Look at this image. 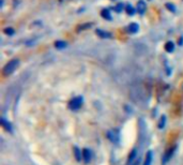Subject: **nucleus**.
<instances>
[{
    "mask_svg": "<svg viewBox=\"0 0 183 165\" xmlns=\"http://www.w3.org/2000/svg\"><path fill=\"white\" fill-rule=\"evenodd\" d=\"M18 63H20V61H18L17 59H13V60H11V61H9L5 66V68H3L2 74L5 75V76H8V75L12 74L13 72L16 70V68L18 67Z\"/></svg>",
    "mask_w": 183,
    "mask_h": 165,
    "instance_id": "f257e3e1",
    "label": "nucleus"
},
{
    "mask_svg": "<svg viewBox=\"0 0 183 165\" xmlns=\"http://www.w3.org/2000/svg\"><path fill=\"white\" fill-rule=\"evenodd\" d=\"M81 104H83V98L81 96H77V98L72 99L70 103H69V107L72 109V111H76V109L81 108Z\"/></svg>",
    "mask_w": 183,
    "mask_h": 165,
    "instance_id": "f03ea898",
    "label": "nucleus"
},
{
    "mask_svg": "<svg viewBox=\"0 0 183 165\" xmlns=\"http://www.w3.org/2000/svg\"><path fill=\"white\" fill-rule=\"evenodd\" d=\"M139 161L137 159V152L136 150H133L132 153L130 154L129 157V162H127V165H138Z\"/></svg>",
    "mask_w": 183,
    "mask_h": 165,
    "instance_id": "7ed1b4c3",
    "label": "nucleus"
},
{
    "mask_svg": "<svg viewBox=\"0 0 183 165\" xmlns=\"http://www.w3.org/2000/svg\"><path fill=\"white\" fill-rule=\"evenodd\" d=\"M136 11L138 14L142 15L145 12H146V2L144 0H139L137 2V7H136Z\"/></svg>",
    "mask_w": 183,
    "mask_h": 165,
    "instance_id": "20e7f679",
    "label": "nucleus"
},
{
    "mask_svg": "<svg viewBox=\"0 0 183 165\" xmlns=\"http://www.w3.org/2000/svg\"><path fill=\"white\" fill-rule=\"evenodd\" d=\"M175 149H176V147L170 148V149H168V150L166 151V153H165V155H164V159H163V160H164L163 164H166V163L170 160V158L172 157V154H173V151H175Z\"/></svg>",
    "mask_w": 183,
    "mask_h": 165,
    "instance_id": "39448f33",
    "label": "nucleus"
},
{
    "mask_svg": "<svg viewBox=\"0 0 183 165\" xmlns=\"http://www.w3.org/2000/svg\"><path fill=\"white\" fill-rule=\"evenodd\" d=\"M108 137L111 142H115L117 143L118 142V138H119V134H118V131L117 130H111L108 132Z\"/></svg>",
    "mask_w": 183,
    "mask_h": 165,
    "instance_id": "423d86ee",
    "label": "nucleus"
},
{
    "mask_svg": "<svg viewBox=\"0 0 183 165\" xmlns=\"http://www.w3.org/2000/svg\"><path fill=\"white\" fill-rule=\"evenodd\" d=\"M127 30L129 33H136L139 30V26L137 24H135V23H132V24H130L129 26H127Z\"/></svg>",
    "mask_w": 183,
    "mask_h": 165,
    "instance_id": "0eeeda50",
    "label": "nucleus"
},
{
    "mask_svg": "<svg viewBox=\"0 0 183 165\" xmlns=\"http://www.w3.org/2000/svg\"><path fill=\"white\" fill-rule=\"evenodd\" d=\"M95 33H96L100 38H102V39H109V38H111V35L108 33V32L104 31V30L96 29L95 30Z\"/></svg>",
    "mask_w": 183,
    "mask_h": 165,
    "instance_id": "6e6552de",
    "label": "nucleus"
},
{
    "mask_svg": "<svg viewBox=\"0 0 183 165\" xmlns=\"http://www.w3.org/2000/svg\"><path fill=\"white\" fill-rule=\"evenodd\" d=\"M101 16H102L103 18H105V20H111V14H110L109 10L108 9H103L102 11H101Z\"/></svg>",
    "mask_w": 183,
    "mask_h": 165,
    "instance_id": "1a4fd4ad",
    "label": "nucleus"
},
{
    "mask_svg": "<svg viewBox=\"0 0 183 165\" xmlns=\"http://www.w3.org/2000/svg\"><path fill=\"white\" fill-rule=\"evenodd\" d=\"M173 49H175V44H173L171 41L166 42V44H165V50H166L167 53H171L173 52Z\"/></svg>",
    "mask_w": 183,
    "mask_h": 165,
    "instance_id": "9d476101",
    "label": "nucleus"
},
{
    "mask_svg": "<svg viewBox=\"0 0 183 165\" xmlns=\"http://www.w3.org/2000/svg\"><path fill=\"white\" fill-rule=\"evenodd\" d=\"M91 26H92V24H91V23H87V24L79 25V26L76 28V30H77V32H81V31H83V30H85V29H89Z\"/></svg>",
    "mask_w": 183,
    "mask_h": 165,
    "instance_id": "9b49d317",
    "label": "nucleus"
},
{
    "mask_svg": "<svg viewBox=\"0 0 183 165\" xmlns=\"http://www.w3.org/2000/svg\"><path fill=\"white\" fill-rule=\"evenodd\" d=\"M125 11H127V14L131 15V16H132V15H134V14H135V12H136V9H134L132 5H127V8H125Z\"/></svg>",
    "mask_w": 183,
    "mask_h": 165,
    "instance_id": "f8f14e48",
    "label": "nucleus"
},
{
    "mask_svg": "<svg viewBox=\"0 0 183 165\" xmlns=\"http://www.w3.org/2000/svg\"><path fill=\"white\" fill-rule=\"evenodd\" d=\"M66 42H64V41H57V42H55V47L56 48H59V49H61V48H66Z\"/></svg>",
    "mask_w": 183,
    "mask_h": 165,
    "instance_id": "ddd939ff",
    "label": "nucleus"
},
{
    "mask_svg": "<svg viewBox=\"0 0 183 165\" xmlns=\"http://www.w3.org/2000/svg\"><path fill=\"white\" fill-rule=\"evenodd\" d=\"M151 163H152V152L149 151L146 155V160H145L144 165H151Z\"/></svg>",
    "mask_w": 183,
    "mask_h": 165,
    "instance_id": "4468645a",
    "label": "nucleus"
},
{
    "mask_svg": "<svg viewBox=\"0 0 183 165\" xmlns=\"http://www.w3.org/2000/svg\"><path fill=\"white\" fill-rule=\"evenodd\" d=\"M83 157H84V159H85L86 162H89V161L91 160V152L89 150H84Z\"/></svg>",
    "mask_w": 183,
    "mask_h": 165,
    "instance_id": "2eb2a0df",
    "label": "nucleus"
},
{
    "mask_svg": "<svg viewBox=\"0 0 183 165\" xmlns=\"http://www.w3.org/2000/svg\"><path fill=\"white\" fill-rule=\"evenodd\" d=\"M166 8L169 11H171L172 13L176 12V8H175V5H173L172 3H166Z\"/></svg>",
    "mask_w": 183,
    "mask_h": 165,
    "instance_id": "dca6fc26",
    "label": "nucleus"
},
{
    "mask_svg": "<svg viewBox=\"0 0 183 165\" xmlns=\"http://www.w3.org/2000/svg\"><path fill=\"white\" fill-rule=\"evenodd\" d=\"M123 9H124L123 5H122V3H119V5H116L115 9H114V10H115L116 12H121V11H123Z\"/></svg>",
    "mask_w": 183,
    "mask_h": 165,
    "instance_id": "f3484780",
    "label": "nucleus"
},
{
    "mask_svg": "<svg viewBox=\"0 0 183 165\" xmlns=\"http://www.w3.org/2000/svg\"><path fill=\"white\" fill-rule=\"evenodd\" d=\"M5 35H14V29H13V28H5Z\"/></svg>",
    "mask_w": 183,
    "mask_h": 165,
    "instance_id": "a211bd4d",
    "label": "nucleus"
},
{
    "mask_svg": "<svg viewBox=\"0 0 183 165\" xmlns=\"http://www.w3.org/2000/svg\"><path fill=\"white\" fill-rule=\"evenodd\" d=\"M165 117H163V118L161 119V121H160V123H159V128L160 129H162V128H164V124H165Z\"/></svg>",
    "mask_w": 183,
    "mask_h": 165,
    "instance_id": "6ab92c4d",
    "label": "nucleus"
},
{
    "mask_svg": "<svg viewBox=\"0 0 183 165\" xmlns=\"http://www.w3.org/2000/svg\"><path fill=\"white\" fill-rule=\"evenodd\" d=\"M75 157H76V159H77L78 161L81 159V152H79V150H78V149H75Z\"/></svg>",
    "mask_w": 183,
    "mask_h": 165,
    "instance_id": "aec40b11",
    "label": "nucleus"
},
{
    "mask_svg": "<svg viewBox=\"0 0 183 165\" xmlns=\"http://www.w3.org/2000/svg\"><path fill=\"white\" fill-rule=\"evenodd\" d=\"M179 44H180V45H182V44H183V38L179 39Z\"/></svg>",
    "mask_w": 183,
    "mask_h": 165,
    "instance_id": "412c9836",
    "label": "nucleus"
}]
</instances>
